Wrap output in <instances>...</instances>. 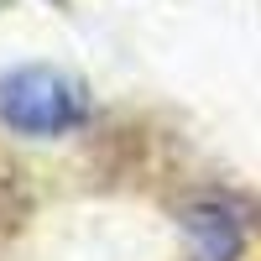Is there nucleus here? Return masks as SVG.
<instances>
[{"label": "nucleus", "mask_w": 261, "mask_h": 261, "mask_svg": "<svg viewBox=\"0 0 261 261\" xmlns=\"http://www.w3.org/2000/svg\"><path fill=\"white\" fill-rule=\"evenodd\" d=\"M188 241H193V256L199 261H235L241 256V220L225 209V204H199L188 209Z\"/></svg>", "instance_id": "obj_2"}, {"label": "nucleus", "mask_w": 261, "mask_h": 261, "mask_svg": "<svg viewBox=\"0 0 261 261\" xmlns=\"http://www.w3.org/2000/svg\"><path fill=\"white\" fill-rule=\"evenodd\" d=\"M0 115L27 136H47V130H68L84 115V99L53 68H16L11 79H0Z\"/></svg>", "instance_id": "obj_1"}]
</instances>
